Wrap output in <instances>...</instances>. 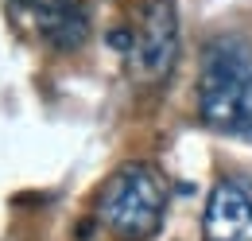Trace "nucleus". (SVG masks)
<instances>
[{
  "mask_svg": "<svg viewBox=\"0 0 252 241\" xmlns=\"http://www.w3.org/2000/svg\"><path fill=\"white\" fill-rule=\"evenodd\" d=\"M198 117L206 128L252 144V43L214 35L202 47Z\"/></svg>",
  "mask_w": 252,
  "mask_h": 241,
  "instance_id": "1",
  "label": "nucleus"
},
{
  "mask_svg": "<svg viewBox=\"0 0 252 241\" xmlns=\"http://www.w3.org/2000/svg\"><path fill=\"white\" fill-rule=\"evenodd\" d=\"M132 70L144 82H163L179 59V4L175 0H144L140 31H132Z\"/></svg>",
  "mask_w": 252,
  "mask_h": 241,
  "instance_id": "3",
  "label": "nucleus"
},
{
  "mask_svg": "<svg viewBox=\"0 0 252 241\" xmlns=\"http://www.w3.org/2000/svg\"><path fill=\"white\" fill-rule=\"evenodd\" d=\"M171 202L167 179L152 163H121L97 191V218L125 241H148L159 234Z\"/></svg>",
  "mask_w": 252,
  "mask_h": 241,
  "instance_id": "2",
  "label": "nucleus"
},
{
  "mask_svg": "<svg viewBox=\"0 0 252 241\" xmlns=\"http://www.w3.org/2000/svg\"><path fill=\"white\" fill-rule=\"evenodd\" d=\"M12 4L59 51H74L90 39V8L82 0H12Z\"/></svg>",
  "mask_w": 252,
  "mask_h": 241,
  "instance_id": "5",
  "label": "nucleus"
},
{
  "mask_svg": "<svg viewBox=\"0 0 252 241\" xmlns=\"http://www.w3.org/2000/svg\"><path fill=\"white\" fill-rule=\"evenodd\" d=\"M206 241H252V195L233 179H218L202 210Z\"/></svg>",
  "mask_w": 252,
  "mask_h": 241,
  "instance_id": "4",
  "label": "nucleus"
}]
</instances>
